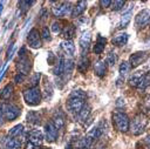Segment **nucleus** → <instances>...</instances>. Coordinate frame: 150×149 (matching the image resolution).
Returning <instances> with one entry per match:
<instances>
[{
	"label": "nucleus",
	"instance_id": "412c9836",
	"mask_svg": "<svg viewBox=\"0 0 150 149\" xmlns=\"http://www.w3.org/2000/svg\"><path fill=\"white\" fill-rule=\"evenodd\" d=\"M107 45V39L103 38L102 35H97V40H96V43L94 46V53L95 54H101L104 49Z\"/></svg>",
	"mask_w": 150,
	"mask_h": 149
},
{
	"label": "nucleus",
	"instance_id": "7ed1b4c3",
	"mask_svg": "<svg viewBox=\"0 0 150 149\" xmlns=\"http://www.w3.org/2000/svg\"><path fill=\"white\" fill-rule=\"evenodd\" d=\"M21 110L19 107L12 103H2L0 106V115L7 121H13L20 115Z\"/></svg>",
	"mask_w": 150,
	"mask_h": 149
},
{
	"label": "nucleus",
	"instance_id": "de8ad7c7",
	"mask_svg": "<svg viewBox=\"0 0 150 149\" xmlns=\"http://www.w3.org/2000/svg\"><path fill=\"white\" fill-rule=\"evenodd\" d=\"M144 107H145L148 110H150V95H148V96L145 97V100H144Z\"/></svg>",
	"mask_w": 150,
	"mask_h": 149
},
{
	"label": "nucleus",
	"instance_id": "c756f323",
	"mask_svg": "<svg viewBox=\"0 0 150 149\" xmlns=\"http://www.w3.org/2000/svg\"><path fill=\"white\" fill-rule=\"evenodd\" d=\"M131 16H132V11H131V9L127 11L125 13H123V15L121 16V23H120V26H121L122 28H123V27H127L128 23H129L130 20H131Z\"/></svg>",
	"mask_w": 150,
	"mask_h": 149
},
{
	"label": "nucleus",
	"instance_id": "20e7f679",
	"mask_svg": "<svg viewBox=\"0 0 150 149\" xmlns=\"http://www.w3.org/2000/svg\"><path fill=\"white\" fill-rule=\"evenodd\" d=\"M112 123L115 128L122 133H125L129 129V124H130L127 114L123 111H118V110L112 113Z\"/></svg>",
	"mask_w": 150,
	"mask_h": 149
},
{
	"label": "nucleus",
	"instance_id": "a211bd4d",
	"mask_svg": "<svg viewBox=\"0 0 150 149\" xmlns=\"http://www.w3.org/2000/svg\"><path fill=\"white\" fill-rule=\"evenodd\" d=\"M89 115H90V106L84 104L81 108V110L77 113V121L81 122V123H84L89 118Z\"/></svg>",
	"mask_w": 150,
	"mask_h": 149
},
{
	"label": "nucleus",
	"instance_id": "c85d7f7f",
	"mask_svg": "<svg viewBox=\"0 0 150 149\" xmlns=\"http://www.w3.org/2000/svg\"><path fill=\"white\" fill-rule=\"evenodd\" d=\"M91 143H93V141L89 137H87V136L81 137L77 142V149H89Z\"/></svg>",
	"mask_w": 150,
	"mask_h": 149
},
{
	"label": "nucleus",
	"instance_id": "ea45409f",
	"mask_svg": "<svg viewBox=\"0 0 150 149\" xmlns=\"http://www.w3.org/2000/svg\"><path fill=\"white\" fill-rule=\"evenodd\" d=\"M111 5H112V9L114 11H120V9L123 8V6L125 5V2L122 1V0H116V1H112Z\"/></svg>",
	"mask_w": 150,
	"mask_h": 149
},
{
	"label": "nucleus",
	"instance_id": "473e14b6",
	"mask_svg": "<svg viewBox=\"0 0 150 149\" xmlns=\"http://www.w3.org/2000/svg\"><path fill=\"white\" fill-rule=\"evenodd\" d=\"M130 69H131V67H130L129 62H128V61H123V62L120 65V75H121V77L124 79V76L128 75V73L130 72Z\"/></svg>",
	"mask_w": 150,
	"mask_h": 149
},
{
	"label": "nucleus",
	"instance_id": "49530a36",
	"mask_svg": "<svg viewBox=\"0 0 150 149\" xmlns=\"http://www.w3.org/2000/svg\"><path fill=\"white\" fill-rule=\"evenodd\" d=\"M13 53H14V43H11V47L8 48V52H7V60L12 59Z\"/></svg>",
	"mask_w": 150,
	"mask_h": 149
},
{
	"label": "nucleus",
	"instance_id": "f704fd0d",
	"mask_svg": "<svg viewBox=\"0 0 150 149\" xmlns=\"http://www.w3.org/2000/svg\"><path fill=\"white\" fill-rule=\"evenodd\" d=\"M107 65H109V66H114L115 63H116V61H117V55H116V53L115 52H109L108 53V55H107Z\"/></svg>",
	"mask_w": 150,
	"mask_h": 149
},
{
	"label": "nucleus",
	"instance_id": "3c124183",
	"mask_svg": "<svg viewBox=\"0 0 150 149\" xmlns=\"http://www.w3.org/2000/svg\"><path fill=\"white\" fill-rule=\"evenodd\" d=\"M27 149H38V147H36V145H34L33 143L28 142V143H27Z\"/></svg>",
	"mask_w": 150,
	"mask_h": 149
},
{
	"label": "nucleus",
	"instance_id": "1a4fd4ad",
	"mask_svg": "<svg viewBox=\"0 0 150 149\" xmlns=\"http://www.w3.org/2000/svg\"><path fill=\"white\" fill-rule=\"evenodd\" d=\"M27 42L29 45V47L32 48H40L42 46L41 43V35L39 34V31L36 28H33L29 33H28V36H27Z\"/></svg>",
	"mask_w": 150,
	"mask_h": 149
},
{
	"label": "nucleus",
	"instance_id": "e433bc0d",
	"mask_svg": "<svg viewBox=\"0 0 150 149\" xmlns=\"http://www.w3.org/2000/svg\"><path fill=\"white\" fill-rule=\"evenodd\" d=\"M40 79H41V73H35V74H33L32 77H30V80H29L30 87H36V84L39 83Z\"/></svg>",
	"mask_w": 150,
	"mask_h": 149
},
{
	"label": "nucleus",
	"instance_id": "bb28decb",
	"mask_svg": "<svg viewBox=\"0 0 150 149\" xmlns=\"http://www.w3.org/2000/svg\"><path fill=\"white\" fill-rule=\"evenodd\" d=\"M23 133V126L22 124H16L14 126L13 128H11L8 130V136L12 137V138H16V137H20V135Z\"/></svg>",
	"mask_w": 150,
	"mask_h": 149
},
{
	"label": "nucleus",
	"instance_id": "c9c22d12",
	"mask_svg": "<svg viewBox=\"0 0 150 149\" xmlns=\"http://www.w3.org/2000/svg\"><path fill=\"white\" fill-rule=\"evenodd\" d=\"M53 95V88H52V83L49 81H47L45 83V99L49 100Z\"/></svg>",
	"mask_w": 150,
	"mask_h": 149
},
{
	"label": "nucleus",
	"instance_id": "603ef678",
	"mask_svg": "<svg viewBox=\"0 0 150 149\" xmlns=\"http://www.w3.org/2000/svg\"><path fill=\"white\" fill-rule=\"evenodd\" d=\"M144 143H145V144H146V145L150 148V135L145 137V140H144Z\"/></svg>",
	"mask_w": 150,
	"mask_h": 149
},
{
	"label": "nucleus",
	"instance_id": "4c0bfd02",
	"mask_svg": "<svg viewBox=\"0 0 150 149\" xmlns=\"http://www.w3.org/2000/svg\"><path fill=\"white\" fill-rule=\"evenodd\" d=\"M32 4H33V1H20L19 2V7H20V9H21V12H27L29 8H30V6H32Z\"/></svg>",
	"mask_w": 150,
	"mask_h": 149
},
{
	"label": "nucleus",
	"instance_id": "423d86ee",
	"mask_svg": "<svg viewBox=\"0 0 150 149\" xmlns=\"http://www.w3.org/2000/svg\"><path fill=\"white\" fill-rule=\"evenodd\" d=\"M71 6L69 2H53L52 6V13L56 18L64 16L69 13H71Z\"/></svg>",
	"mask_w": 150,
	"mask_h": 149
},
{
	"label": "nucleus",
	"instance_id": "58836bf2",
	"mask_svg": "<svg viewBox=\"0 0 150 149\" xmlns=\"http://www.w3.org/2000/svg\"><path fill=\"white\" fill-rule=\"evenodd\" d=\"M69 96H74V97H81V99H84V100H86V97H87L86 93H84L83 90H81V89H75V90H73V92L70 93V95H69Z\"/></svg>",
	"mask_w": 150,
	"mask_h": 149
},
{
	"label": "nucleus",
	"instance_id": "a878e982",
	"mask_svg": "<svg viewBox=\"0 0 150 149\" xmlns=\"http://www.w3.org/2000/svg\"><path fill=\"white\" fill-rule=\"evenodd\" d=\"M27 122L34 126H39L41 122V115L36 111H29L27 114Z\"/></svg>",
	"mask_w": 150,
	"mask_h": 149
},
{
	"label": "nucleus",
	"instance_id": "6e6552de",
	"mask_svg": "<svg viewBox=\"0 0 150 149\" xmlns=\"http://www.w3.org/2000/svg\"><path fill=\"white\" fill-rule=\"evenodd\" d=\"M148 57H149V54L146 52H136V53H132L130 55L128 62H129L131 68H137L139 65L145 62Z\"/></svg>",
	"mask_w": 150,
	"mask_h": 149
},
{
	"label": "nucleus",
	"instance_id": "393cba45",
	"mask_svg": "<svg viewBox=\"0 0 150 149\" xmlns=\"http://www.w3.org/2000/svg\"><path fill=\"white\" fill-rule=\"evenodd\" d=\"M53 124L55 126V128L59 130V129H62L64 127V117L63 115L59 111V113H55L54 116H53Z\"/></svg>",
	"mask_w": 150,
	"mask_h": 149
},
{
	"label": "nucleus",
	"instance_id": "6ab92c4d",
	"mask_svg": "<svg viewBox=\"0 0 150 149\" xmlns=\"http://www.w3.org/2000/svg\"><path fill=\"white\" fill-rule=\"evenodd\" d=\"M128 39H129L128 33H118V34H116V35L112 38L111 42H112V45H115V46H124V45L128 42Z\"/></svg>",
	"mask_w": 150,
	"mask_h": 149
},
{
	"label": "nucleus",
	"instance_id": "c03bdc74",
	"mask_svg": "<svg viewBox=\"0 0 150 149\" xmlns=\"http://www.w3.org/2000/svg\"><path fill=\"white\" fill-rule=\"evenodd\" d=\"M47 61H48V65H54V63H55V55H54L52 52L48 53V59H47Z\"/></svg>",
	"mask_w": 150,
	"mask_h": 149
},
{
	"label": "nucleus",
	"instance_id": "4be33fe9",
	"mask_svg": "<svg viewBox=\"0 0 150 149\" xmlns=\"http://www.w3.org/2000/svg\"><path fill=\"white\" fill-rule=\"evenodd\" d=\"M63 69H64V59L62 55L59 56L57 61L55 62V67L53 69V73L56 75V76H61L63 74Z\"/></svg>",
	"mask_w": 150,
	"mask_h": 149
},
{
	"label": "nucleus",
	"instance_id": "864d4df0",
	"mask_svg": "<svg viewBox=\"0 0 150 149\" xmlns=\"http://www.w3.org/2000/svg\"><path fill=\"white\" fill-rule=\"evenodd\" d=\"M117 101H118V102H116V106H121V104H124V100H123L122 97H121V99H118Z\"/></svg>",
	"mask_w": 150,
	"mask_h": 149
},
{
	"label": "nucleus",
	"instance_id": "79ce46f5",
	"mask_svg": "<svg viewBox=\"0 0 150 149\" xmlns=\"http://www.w3.org/2000/svg\"><path fill=\"white\" fill-rule=\"evenodd\" d=\"M41 36H42V39L46 40V41H49V40H50V33H49L48 27H43V28H42Z\"/></svg>",
	"mask_w": 150,
	"mask_h": 149
},
{
	"label": "nucleus",
	"instance_id": "cd10ccee",
	"mask_svg": "<svg viewBox=\"0 0 150 149\" xmlns=\"http://www.w3.org/2000/svg\"><path fill=\"white\" fill-rule=\"evenodd\" d=\"M102 135V130H101V128L98 127V126H96V127H93L88 133H87V137H89L91 141H94V140H96V138H98L100 136Z\"/></svg>",
	"mask_w": 150,
	"mask_h": 149
},
{
	"label": "nucleus",
	"instance_id": "f3484780",
	"mask_svg": "<svg viewBox=\"0 0 150 149\" xmlns=\"http://www.w3.org/2000/svg\"><path fill=\"white\" fill-rule=\"evenodd\" d=\"M61 48L68 56H73L75 53V45L71 40H64L63 42H61Z\"/></svg>",
	"mask_w": 150,
	"mask_h": 149
},
{
	"label": "nucleus",
	"instance_id": "a19ab883",
	"mask_svg": "<svg viewBox=\"0 0 150 149\" xmlns=\"http://www.w3.org/2000/svg\"><path fill=\"white\" fill-rule=\"evenodd\" d=\"M52 31H53L54 33H60V32L62 31V25H61V22H60V21H54V22L52 23Z\"/></svg>",
	"mask_w": 150,
	"mask_h": 149
},
{
	"label": "nucleus",
	"instance_id": "9b49d317",
	"mask_svg": "<svg viewBox=\"0 0 150 149\" xmlns=\"http://www.w3.org/2000/svg\"><path fill=\"white\" fill-rule=\"evenodd\" d=\"M135 22L138 27H144L150 22V9L144 8L142 9L135 18Z\"/></svg>",
	"mask_w": 150,
	"mask_h": 149
},
{
	"label": "nucleus",
	"instance_id": "f257e3e1",
	"mask_svg": "<svg viewBox=\"0 0 150 149\" xmlns=\"http://www.w3.org/2000/svg\"><path fill=\"white\" fill-rule=\"evenodd\" d=\"M146 124H148V117H146L144 114L139 113V114H137V115L132 118L131 123L129 124V129L131 130V133H132L134 135L137 136V135H141V134L145 130Z\"/></svg>",
	"mask_w": 150,
	"mask_h": 149
},
{
	"label": "nucleus",
	"instance_id": "72a5a7b5",
	"mask_svg": "<svg viewBox=\"0 0 150 149\" xmlns=\"http://www.w3.org/2000/svg\"><path fill=\"white\" fill-rule=\"evenodd\" d=\"M12 93H13V86H12V84H7V86H5L4 89L1 90L0 96H1V99H8V97L12 95Z\"/></svg>",
	"mask_w": 150,
	"mask_h": 149
},
{
	"label": "nucleus",
	"instance_id": "4d7b16f0",
	"mask_svg": "<svg viewBox=\"0 0 150 149\" xmlns=\"http://www.w3.org/2000/svg\"><path fill=\"white\" fill-rule=\"evenodd\" d=\"M47 149H48V148H47Z\"/></svg>",
	"mask_w": 150,
	"mask_h": 149
},
{
	"label": "nucleus",
	"instance_id": "dca6fc26",
	"mask_svg": "<svg viewBox=\"0 0 150 149\" xmlns=\"http://www.w3.org/2000/svg\"><path fill=\"white\" fill-rule=\"evenodd\" d=\"M75 35V26L69 23V25H66L62 31H61V36L64 39V40H70L73 36Z\"/></svg>",
	"mask_w": 150,
	"mask_h": 149
},
{
	"label": "nucleus",
	"instance_id": "2f4dec72",
	"mask_svg": "<svg viewBox=\"0 0 150 149\" xmlns=\"http://www.w3.org/2000/svg\"><path fill=\"white\" fill-rule=\"evenodd\" d=\"M149 86H150V70L143 75V77H142V80H141V82H139L137 88L138 89H145Z\"/></svg>",
	"mask_w": 150,
	"mask_h": 149
},
{
	"label": "nucleus",
	"instance_id": "9d476101",
	"mask_svg": "<svg viewBox=\"0 0 150 149\" xmlns=\"http://www.w3.org/2000/svg\"><path fill=\"white\" fill-rule=\"evenodd\" d=\"M90 42H91V34L90 32H83L82 35L80 36V49H81V55L82 56H86L87 53H88V49H89V46H90Z\"/></svg>",
	"mask_w": 150,
	"mask_h": 149
},
{
	"label": "nucleus",
	"instance_id": "aec40b11",
	"mask_svg": "<svg viewBox=\"0 0 150 149\" xmlns=\"http://www.w3.org/2000/svg\"><path fill=\"white\" fill-rule=\"evenodd\" d=\"M86 7H87V1H79V2L71 8V13H70L71 16H73V18L79 16L80 14H82V13L84 12Z\"/></svg>",
	"mask_w": 150,
	"mask_h": 149
},
{
	"label": "nucleus",
	"instance_id": "6e6d98bb",
	"mask_svg": "<svg viewBox=\"0 0 150 149\" xmlns=\"http://www.w3.org/2000/svg\"><path fill=\"white\" fill-rule=\"evenodd\" d=\"M4 118H2V116L0 115V126H2V123H4V121H2Z\"/></svg>",
	"mask_w": 150,
	"mask_h": 149
},
{
	"label": "nucleus",
	"instance_id": "5701e85b",
	"mask_svg": "<svg viewBox=\"0 0 150 149\" xmlns=\"http://www.w3.org/2000/svg\"><path fill=\"white\" fill-rule=\"evenodd\" d=\"M143 75H144V73L143 72H139V70L132 73L130 75V77H129V84L132 86V87H138V84H139Z\"/></svg>",
	"mask_w": 150,
	"mask_h": 149
},
{
	"label": "nucleus",
	"instance_id": "ddd939ff",
	"mask_svg": "<svg viewBox=\"0 0 150 149\" xmlns=\"http://www.w3.org/2000/svg\"><path fill=\"white\" fill-rule=\"evenodd\" d=\"M28 140L30 143L39 147V145H41V143L43 141V134L40 129H33L28 133Z\"/></svg>",
	"mask_w": 150,
	"mask_h": 149
},
{
	"label": "nucleus",
	"instance_id": "f03ea898",
	"mask_svg": "<svg viewBox=\"0 0 150 149\" xmlns=\"http://www.w3.org/2000/svg\"><path fill=\"white\" fill-rule=\"evenodd\" d=\"M30 67H32L30 59L27 55L26 48L22 47L19 50V60H18V63H16V68H18V70H19L20 74L27 75L29 73V70H30Z\"/></svg>",
	"mask_w": 150,
	"mask_h": 149
},
{
	"label": "nucleus",
	"instance_id": "8fccbe9b",
	"mask_svg": "<svg viewBox=\"0 0 150 149\" xmlns=\"http://www.w3.org/2000/svg\"><path fill=\"white\" fill-rule=\"evenodd\" d=\"M40 16H41V20H45V19H47V16H48V13H47V11H46L45 8L41 11V13H40Z\"/></svg>",
	"mask_w": 150,
	"mask_h": 149
},
{
	"label": "nucleus",
	"instance_id": "f8f14e48",
	"mask_svg": "<svg viewBox=\"0 0 150 149\" xmlns=\"http://www.w3.org/2000/svg\"><path fill=\"white\" fill-rule=\"evenodd\" d=\"M45 136L48 142H54L57 138V129L53 124V122H48L45 126Z\"/></svg>",
	"mask_w": 150,
	"mask_h": 149
},
{
	"label": "nucleus",
	"instance_id": "b1692460",
	"mask_svg": "<svg viewBox=\"0 0 150 149\" xmlns=\"http://www.w3.org/2000/svg\"><path fill=\"white\" fill-rule=\"evenodd\" d=\"M74 61L73 60H64V69H63V73H64V80H69L71 74H73V70H74Z\"/></svg>",
	"mask_w": 150,
	"mask_h": 149
},
{
	"label": "nucleus",
	"instance_id": "39448f33",
	"mask_svg": "<svg viewBox=\"0 0 150 149\" xmlns=\"http://www.w3.org/2000/svg\"><path fill=\"white\" fill-rule=\"evenodd\" d=\"M23 99L28 106H38L41 102V92L38 87H30L23 92Z\"/></svg>",
	"mask_w": 150,
	"mask_h": 149
},
{
	"label": "nucleus",
	"instance_id": "7c9ffc66",
	"mask_svg": "<svg viewBox=\"0 0 150 149\" xmlns=\"http://www.w3.org/2000/svg\"><path fill=\"white\" fill-rule=\"evenodd\" d=\"M88 66H89V60L87 56H81L80 61L77 62V69L81 72V73H84L87 69H88Z\"/></svg>",
	"mask_w": 150,
	"mask_h": 149
},
{
	"label": "nucleus",
	"instance_id": "37998d69",
	"mask_svg": "<svg viewBox=\"0 0 150 149\" xmlns=\"http://www.w3.org/2000/svg\"><path fill=\"white\" fill-rule=\"evenodd\" d=\"M23 80H25V75H22V74H20V73H18V74L15 75V77H14V82H15V83H21Z\"/></svg>",
	"mask_w": 150,
	"mask_h": 149
},
{
	"label": "nucleus",
	"instance_id": "4468645a",
	"mask_svg": "<svg viewBox=\"0 0 150 149\" xmlns=\"http://www.w3.org/2000/svg\"><path fill=\"white\" fill-rule=\"evenodd\" d=\"M1 141H2L4 149H21V142L18 138L2 137Z\"/></svg>",
	"mask_w": 150,
	"mask_h": 149
},
{
	"label": "nucleus",
	"instance_id": "a18cd8bd",
	"mask_svg": "<svg viewBox=\"0 0 150 149\" xmlns=\"http://www.w3.org/2000/svg\"><path fill=\"white\" fill-rule=\"evenodd\" d=\"M111 4H112V1H110V0H101V1H100V5H101L102 8H107V7H109Z\"/></svg>",
	"mask_w": 150,
	"mask_h": 149
},
{
	"label": "nucleus",
	"instance_id": "09e8293b",
	"mask_svg": "<svg viewBox=\"0 0 150 149\" xmlns=\"http://www.w3.org/2000/svg\"><path fill=\"white\" fill-rule=\"evenodd\" d=\"M6 68H7V65L4 63V66H2V68H1V70H0V81H1V79L4 77L5 73H6Z\"/></svg>",
	"mask_w": 150,
	"mask_h": 149
},
{
	"label": "nucleus",
	"instance_id": "5fc2aeb1",
	"mask_svg": "<svg viewBox=\"0 0 150 149\" xmlns=\"http://www.w3.org/2000/svg\"><path fill=\"white\" fill-rule=\"evenodd\" d=\"M2 9H4V2H0V16H1V13H2Z\"/></svg>",
	"mask_w": 150,
	"mask_h": 149
},
{
	"label": "nucleus",
	"instance_id": "0eeeda50",
	"mask_svg": "<svg viewBox=\"0 0 150 149\" xmlns=\"http://www.w3.org/2000/svg\"><path fill=\"white\" fill-rule=\"evenodd\" d=\"M83 106H84V99H81V97L69 96L67 101V109L69 113H73V114H77Z\"/></svg>",
	"mask_w": 150,
	"mask_h": 149
},
{
	"label": "nucleus",
	"instance_id": "2eb2a0df",
	"mask_svg": "<svg viewBox=\"0 0 150 149\" xmlns=\"http://www.w3.org/2000/svg\"><path fill=\"white\" fill-rule=\"evenodd\" d=\"M107 68H108V65H107V61L105 60H97L95 62V65H94V72L100 77H102V76L105 75Z\"/></svg>",
	"mask_w": 150,
	"mask_h": 149
}]
</instances>
